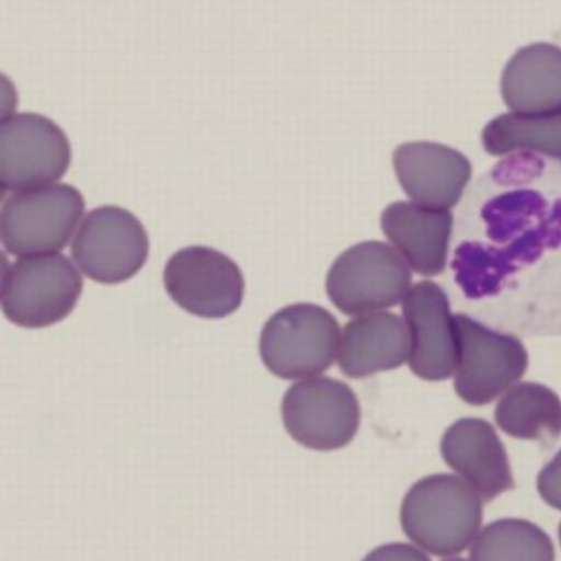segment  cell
<instances>
[{
  "mask_svg": "<svg viewBox=\"0 0 561 561\" xmlns=\"http://www.w3.org/2000/svg\"><path fill=\"white\" fill-rule=\"evenodd\" d=\"M554 545L536 524L505 518L489 524L470 545L476 561H552Z\"/></svg>",
  "mask_w": 561,
  "mask_h": 561,
  "instance_id": "obj_19",
  "label": "cell"
},
{
  "mask_svg": "<svg viewBox=\"0 0 561 561\" xmlns=\"http://www.w3.org/2000/svg\"><path fill=\"white\" fill-rule=\"evenodd\" d=\"M81 294L83 277L68 256H20L4 270L2 313L23 328H47L65 320Z\"/></svg>",
  "mask_w": 561,
  "mask_h": 561,
  "instance_id": "obj_4",
  "label": "cell"
},
{
  "mask_svg": "<svg viewBox=\"0 0 561 561\" xmlns=\"http://www.w3.org/2000/svg\"><path fill=\"white\" fill-rule=\"evenodd\" d=\"M412 288V268L393 245L362 242L337 256L325 277V293L343 314H367L396 307Z\"/></svg>",
  "mask_w": 561,
  "mask_h": 561,
  "instance_id": "obj_3",
  "label": "cell"
},
{
  "mask_svg": "<svg viewBox=\"0 0 561 561\" xmlns=\"http://www.w3.org/2000/svg\"><path fill=\"white\" fill-rule=\"evenodd\" d=\"M481 140L491 156L528 150L561 160V111L549 115L496 116L486 124Z\"/></svg>",
  "mask_w": 561,
  "mask_h": 561,
  "instance_id": "obj_18",
  "label": "cell"
},
{
  "mask_svg": "<svg viewBox=\"0 0 561 561\" xmlns=\"http://www.w3.org/2000/svg\"><path fill=\"white\" fill-rule=\"evenodd\" d=\"M440 451L446 465L485 502L515 489L504 444L491 423L473 417L457 421L444 434Z\"/></svg>",
  "mask_w": 561,
  "mask_h": 561,
  "instance_id": "obj_13",
  "label": "cell"
},
{
  "mask_svg": "<svg viewBox=\"0 0 561 561\" xmlns=\"http://www.w3.org/2000/svg\"><path fill=\"white\" fill-rule=\"evenodd\" d=\"M283 425L293 440L314 451H335L356 438L362 409L351 386L335 378H304L287 389Z\"/></svg>",
  "mask_w": 561,
  "mask_h": 561,
  "instance_id": "obj_6",
  "label": "cell"
},
{
  "mask_svg": "<svg viewBox=\"0 0 561 561\" xmlns=\"http://www.w3.org/2000/svg\"><path fill=\"white\" fill-rule=\"evenodd\" d=\"M147 229L121 206L89 211L71 243V256L90 279L116 285L139 274L148 259Z\"/></svg>",
  "mask_w": 561,
  "mask_h": 561,
  "instance_id": "obj_8",
  "label": "cell"
},
{
  "mask_svg": "<svg viewBox=\"0 0 561 561\" xmlns=\"http://www.w3.org/2000/svg\"><path fill=\"white\" fill-rule=\"evenodd\" d=\"M341 330L328 309L317 304H293L272 314L261 333L262 364L283 378L314 377L332 367Z\"/></svg>",
  "mask_w": 561,
  "mask_h": 561,
  "instance_id": "obj_2",
  "label": "cell"
},
{
  "mask_svg": "<svg viewBox=\"0 0 561 561\" xmlns=\"http://www.w3.org/2000/svg\"><path fill=\"white\" fill-rule=\"evenodd\" d=\"M380 227L415 274L434 277L444 272L454 230L451 211L397 201L382 211Z\"/></svg>",
  "mask_w": 561,
  "mask_h": 561,
  "instance_id": "obj_14",
  "label": "cell"
},
{
  "mask_svg": "<svg viewBox=\"0 0 561 561\" xmlns=\"http://www.w3.org/2000/svg\"><path fill=\"white\" fill-rule=\"evenodd\" d=\"M537 491L547 505L561 511V451L542 468L537 478Z\"/></svg>",
  "mask_w": 561,
  "mask_h": 561,
  "instance_id": "obj_20",
  "label": "cell"
},
{
  "mask_svg": "<svg viewBox=\"0 0 561 561\" xmlns=\"http://www.w3.org/2000/svg\"><path fill=\"white\" fill-rule=\"evenodd\" d=\"M560 541H561V526H560Z\"/></svg>",
  "mask_w": 561,
  "mask_h": 561,
  "instance_id": "obj_21",
  "label": "cell"
},
{
  "mask_svg": "<svg viewBox=\"0 0 561 561\" xmlns=\"http://www.w3.org/2000/svg\"><path fill=\"white\" fill-rule=\"evenodd\" d=\"M176 306L201 319H225L240 309L245 293L242 270L230 256L205 245L176 251L163 272Z\"/></svg>",
  "mask_w": 561,
  "mask_h": 561,
  "instance_id": "obj_10",
  "label": "cell"
},
{
  "mask_svg": "<svg viewBox=\"0 0 561 561\" xmlns=\"http://www.w3.org/2000/svg\"><path fill=\"white\" fill-rule=\"evenodd\" d=\"M410 332V370L415 377L440 382L459 364V335L447 294L433 280H420L402 300Z\"/></svg>",
  "mask_w": 561,
  "mask_h": 561,
  "instance_id": "obj_11",
  "label": "cell"
},
{
  "mask_svg": "<svg viewBox=\"0 0 561 561\" xmlns=\"http://www.w3.org/2000/svg\"><path fill=\"white\" fill-rule=\"evenodd\" d=\"M83 211V195L70 184L13 193L2 205L0 240L10 255H51L68 245Z\"/></svg>",
  "mask_w": 561,
  "mask_h": 561,
  "instance_id": "obj_5",
  "label": "cell"
},
{
  "mask_svg": "<svg viewBox=\"0 0 561 561\" xmlns=\"http://www.w3.org/2000/svg\"><path fill=\"white\" fill-rule=\"evenodd\" d=\"M410 332L393 313L359 314L345 325L339 343L337 364L348 378H367L407 364Z\"/></svg>",
  "mask_w": 561,
  "mask_h": 561,
  "instance_id": "obj_15",
  "label": "cell"
},
{
  "mask_svg": "<svg viewBox=\"0 0 561 561\" xmlns=\"http://www.w3.org/2000/svg\"><path fill=\"white\" fill-rule=\"evenodd\" d=\"M483 523V497L466 479L428 476L402 500L401 526L410 541L438 558L470 549Z\"/></svg>",
  "mask_w": 561,
  "mask_h": 561,
  "instance_id": "obj_1",
  "label": "cell"
},
{
  "mask_svg": "<svg viewBox=\"0 0 561 561\" xmlns=\"http://www.w3.org/2000/svg\"><path fill=\"white\" fill-rule=\"evenodd\" d=\"M459 364L455 391L472 407H483L515 386L528 369V352L513 335L492 332L476 320L457 314Z\"/></svg>",
  "mask_w": 561,
  "mask_h": 561,
  "instance_id": "obj_9",
  "label": "cell"
},
{
  "mask_svg": "<svg viewBox=\"0 0 561 561\" xmlns=\"http://www.w3.org/2000/svg\"><path fill=\"white\" fill-rule=\"evenodd\" d=\"M497 427L518 440L552 444L561 436V399L541 383L511 386L497 401Z\"/></svg>",
  "mask_w": 561,
  "mask_h": 561,
  "instance_id": "obj_17",
  "label": "cell"
},
{
  "mask_svg": "<svg viewBox=\"0 0 561 561\" xmlns=\"http://www.w3.org/2000/svg\"><path fill=\"white\" fill-rule=\"evenodd\" d=\"M502 98L515 115L561 111V49L531 44L518 49L502 73Z\"/></svg>",
  "mask_w": 561,
  "mask_h": 561,
  "instance_id": "obj_16",
  "label": "cell"
},
{
  "mask_svg": "<svg viewBox=\"0 0 561 561\" xmlns=\"http://www.w3.org/2000/svg\"><path fill=\"white\" fill-rule=\"evenodd\" d=\"M393 169L415 205L449 210L459 203L472 179V163L455 148L415 140L393 152Z\"/></svg>",
  "mask_w": 561,
  "mask_h": 561,
  "instance_id": "obj_12",
  "label": "cell"
},
{
  "mask_svg": "<svg viewBox=\"0 0 561 561\" xmlns=\"http://www.w3.org/2000/svg\"><path fill=\"white\" fill-rule=\"evenodd\" d=\"M71 161L68 135L51 118L18 113L0 126V187L28 192L53 185Z\"/></svg>",
  "mask_w": 561,
  "mask_h": 561,
  "instance_id": "obj_7",
  "label": "cell"
}]
</instances>
